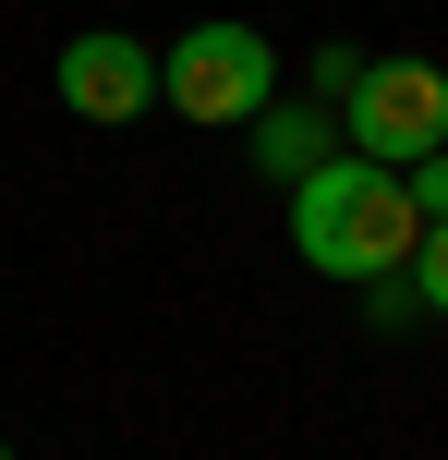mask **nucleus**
Listing matches in <instances>:
<instances>
[{
  "label": "nucleus",
  "instance_id": "f03ea898",
  "mask_svg": "<svg viewBox=\"0 0 448 460\" xmlns=\"http://www.w3.org/2000/svg\"><path fill=\"white\" fill-rule=\"evenodd\" d=\"M448 146V73L436 61H364L352 97H339V158H376V170H412Z\"/></svg>",
  "mask_w": 448,
  "mask_h": 460
},
{
  "label": "nucleus",
  "instance_id": "6e6552de",
  "mask_svg": "<svg viewBox=\"0 0 448 460\" xmlns=\"http://www.w3.org/2000/svg\"><path fill=\"white\" fill-rule=\"evenodd\" d=\"M364 315H376V327H412V315H425V303H412V279L388 267V279H364Z\"/></svg>",
  "mask_w": 448,
  "mask_h": 460
},
{
  "label": "nucleus",
  "instance_id": "f257e3e1",
  "mask_svg": "<svg viewBox=\"0 0 448 460\" xmlns=\"http://www.w3.org/2000/svg\"><path fill=\"white\" fill-rule=\"evenodd\" d=\"M412 243H425V218H412L400 170L328 158L315 182H291V254L315 279H388V267H412Z\"/></svg>",
  "mask_w": 448,
  "mask_h": 460
},
{
  "label": "nucleus",
  "instance_id": "9d476101",
  "mask_svg": "<svg viewBox=\"0 0 448 460\" xmlns=\"http://www.w3.org/2000/svg\"><path fill=\"white\" fill-rule=\"evenodd\" d=\"M0 460H13V437H0Z\"/></svg>",
  "mask_w": 448,
  "mask_h": 460
},
{
  "label": "nucleus",
  "instance_id": "7ed1b4c3",
  "mask_svg": "<svg viewBox=\"0 0 448 460\" xmlns=\"http://www.w3.org/2000/svg\"><path fill=\"white\" fill-rule=\"evenodd\" d=\"M267 97H279V49L255 37V24H194V37H170L158 49V110H182V121H255Z\"/></svg>",
  "mask_w": 448,
  "mask_h": 460
},
{
  "label": "nucleus",
  "instance_id": "20e7f679",
  "mask_svg": "<svg viewBox=\"0 0 448 460\" xmlns=\"http://www.w3.org/2000/svg\"><path fill=\"white\" fill-rule=\"evenodd\" d=\"M48 85H61L73 121H145V110H158V49L121 37V24H85V37L48 61Z\"/></svg>",
  "mask_w": 448,
  "mask_h": 460
},
{
  "label": "nucleus",
  "instance_id": "1a4fd4ad",
  "mask_svg": "<svg viewBox=\"0 0 448 460\" xmlns=\"http://www.w3.org/2000/svg\"><path fill=\"white\" fill-rule=\"evenodd\" d=\"M352 73H364V49H315V97H328V110L352 97Z\"/></svg>",
  "mask_w": 448,
  "mask_h": 460
},
{
  "label": "nucleus",
  "instance_id": "423d86ee",
  "mask_svg": "<svg viewBox=\"0 0 448 460\" xmlns=\"http://www.w3.org/2000/svg\"><path fill=\"white\" fill-rule=\"evenodd\" d=\"M400 279H412V303H425V315H448V218L412 243V267H400Z\"/></svg>",
  "mask_w": 448,
  "mask_h": 460
},
{
  "label": "nucleus",
  "instance_id": "0eeeda50",
  "mask_svg": "<svg viewBox=\"0 0 448 460\" xmlns=\"http://www.w3.org/2000/svg\"><path fill=\"white\" fill-rule=\"evenodd\" d=\"M400 194H412V218H425V230L448 218V146H436V158H412V170H400Z\"/></svg>",
  "mask_w": 448,
  "mask_h": 460
},
{
  "label": "nucleus",
  "instance_id": "39448f33",
  "mask_svg": "<svg viewBox=\"0 0 448 460\" xmlns=\"http://www.w3.org/2000/svg\"><path fill=\"white\" fill-rule=\"evenodd\" d=\"M242 134H255V170H267V182H315V170L339 158V110H328V97H267Z\"/></svg>",
  "mask_w": 448,
  "mask_h": 460
}]
</instances>
